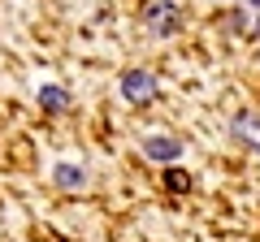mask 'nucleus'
I'll use <instances>...</instances> for the list:
<instances>
[{"instance_id":"f257e3e1","label":"nucleus","mask_w":260,"mask_h":242,"mask_svg":"<svg viewBox=\"0 0 260 242\" xmlns=\"http://www.w3.org/2000/svg\"><path fill=\"white\" fill-rule=\"evenodd\" d=\"M152 95H156V78H152L148 69H130V74H121V100L148 104Z\"/></svg>"},{"instance_id":"39448f33","label":"nucleus","mask_w":260,"mask_h":242,"mask_svg":"<svg viewBox=\"0 0 260 242\" xmlns=\"http://www.w3.org/2000/svg\"><path fill=\"white\" fill-rule=\"evenodd\" d=\"M39 104H44L48 112H65L70 108V95H65L61 87H39Z\"/></svg>"},{"instance_id":"20e7f679","label":"nucleus","mask_w":260,"mask_h":242,"mask_svg":"<svg viewBox=\"0 0 260 242\" xmlns=\"http://www.w3.org/2000/svg\"><path fill=\"white\" fill-rule=\"evenodd\" d=\"M52 182H56V186H65V190H74V186H83V182H87V173L78 165H56L52 169Z\"/></svg>"},{"instance_id":"1a4fd4ad","label":"nucleus","mask_w":260,"mask_h":242,"mask_svg":"<svg viewBox=\"0 0 260 242\" xmlns=\"http://www.w3.org/2000/svg\"><path fill=\"white\" fill-rule=\"evenodd\" d=\"M256 35H260V18H256Z\"/></svg>"},{"instance_id":"0eeeda50","label":"nucleus","mask_w":260,"mask_h":242,"mask_svg":"<svg viewBox=\"0 0 260 242\" xmlns=\"http://www.w3.org/2000/svg\"><path fill=\"white\" fill-rule=\"evenodd\" d=\"M165 182H169V190H186V186H191V177H186V173H178V169H169V177H165Z\"/></svg>"},{"instance_id":"6e6552de","label":"nucleus","mask_w":260,"mask_h":242,"mask_svg":"<svg viewBox=\"0 0 260 242\" xmlns=\"http://www.w3.org/2000/svg\"><path fill=\"white\" fill-rule=\"evenodd\" d=\"M247 5H251V9H260V0H247Z\"/></svg>"},{"instance_id":"7ed1b4c3","label":"nucleus","mask_w":260,"mask_h":242,"mask_svg":"<svg viewBox=\"0 0 260 242\" xmlns=\"http://www.w3.org/2000/svg\"><path fill=\"white\" fill-rule=\"evenodd\" d=\"M148 26L156 30V35H174L178 30V9L174 5H152L148 9Z\"/></svg>"},{"instance_id":"423d86ee","label":"nucleus","mask_w":260,"mask_h":242,"mask_svg":"<svg viewBox=\"0 0 260 242\" xmlns=\"http://www.w3.org/2000/svg\"><path fill=\"white\" fill-rule=\"evenodd\" d=\"M234 130H239V139H247L251 147L260 151V117H247V112H243V117L234 121Z\"/></svg>"},{"instance_id":"f03ea898","label":"nucleus","mask_w":260,"mask_h":242,"mask_svg":"<svg viewBox=\"0 0 260 242\" xmlns=\"http://www.w3.org/2000/svg\"><path fill=\"white\" fill-rule=\"evenodd\" d=\"M143 156L156 160V165H174V160H182V143L169 139V134H148L143 139Z\"/></svg>"}]
</instances>
